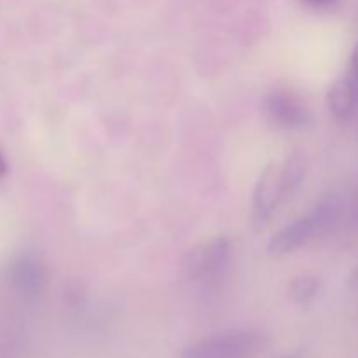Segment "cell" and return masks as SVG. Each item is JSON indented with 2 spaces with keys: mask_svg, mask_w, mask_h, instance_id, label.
Returning a JSON list of instances; mask_svg holds the SVG:
<instances>
[{
  "mask_svg": "<svg viewBox=\"0 0 358 358\" xmlns=\"http://www.w3.org/2000/svg\"><path fill=\"white\" fill-rule=\"evenodd\" d=\"M308 7H313V9H329V7L336 6L339 0H303Z\"/></svg>",
  "mask_w": 358,
  "mask_h": 358,
  "instance_id": "obj_10",
  "label": "cell"
},
{
  "mask_svg": "<svg viewBox=\"0 0 358 358\" xmlns=\"http://www.w3.org/2000/svg\"><path fill=\"white\" fill-rule=\"evenodd\" d=\"M352 282H353V285L358 287V268L355 269V273H353V278H352Z\"/></svg>",
  "mask_w": 358,
  "mask_h": 358,
  "instance_id": "obj_12",
  "label": "cell"
},
{
  "mask_svg": "<svg viewBox=\"0 0 358 358\" xmlns=\"http://www.w3.org/2000/svg\"><path fill=\"white\" fill-rule=\"evenodd\" d=\"M264 112L271 122L285 129H303L313 122L310 108L289 87L276 86L264 94Z\"/></svg>",
  "mask_w": 358,
  "mask_h": 358,
  "instance_id": "obj_5",
  "label": "cell"
},
{
  "mask_svg": "<svg viewBox=\"0 0 358 358\" xmlns=\"http://www.w3.org/2000/svg\"><path fill=\"white\" fill-rule=\"evenodd\" d=\"M320 292V280L313 275H301L290 282L289 296L294 303L308 304Z\"/></svg>",
  "mask_w": 358,
  "mask_h": 358,
  "instance_id": "obj_8",
  "label": "cell"
},
{
  "mask_svg": "<svg viewBox=\"0 0 358 358\" xmlns=\"http://www.w3.org/2000/svg\"><path fill=\"white\" fill-rule=\"evenodd\" d=\"M7 173H9V163H7L6 154H3L2 149H0V184L6 180Z\"/></svg>",
  "mask_w": 358,
  "mask_h": 358,
  "instance_id": "obj_11",
  "label": "cell"
},
{
  "mask_svg": "<svg viewBox=\"0 0 358 358\" xmlns=\"http://www.w3.org/2000/svg\"><path fill=\"white\" fill-rule=\"evenodd\" d=\"M304 175L306 161L299 154L264 168L252 196V220L255 226L262 227L271 220L282 203H285L299 189Z\"/></svg>",
  "mask_w": 358,
  "mask_h": 358,
  "instance_id": "obj_1",
  "label": "cell"
},
{
  "mask_svg": "<svg viewBox=\"0 0 358 358\" xmlns=\"http://www.w3.org/2000/svg\"><path fill=\"white\" fill-rule=\"evenodd\" d=\"M282 358H294V357H282Z\"/></svg>",
  "mask_w": 358,
  "mask_h": 358,
  "instance_id": "obj_13",
  "label": "cell"
},
{
  "mask_svg": "<svg viewBox=\"0 0 358 358\" xmlns=\"http://www.w3.org/2000/svg\"><path fill=\"white\" fill-rule=\"evenodd\" d=\"M327 107L332 117L338 122L350 121L352 115L355 114L358 108V98L343 77H339L329 90Z\"/></svg>",
  "mask_w": 358,
  "mask_h": 358,
  "instance_id": "obj_7",
  "label": "cell"
},
{
  "mask_svg": "<svg viewBox=\"0 0 358 358\" xmlns=\"http://www.w3.org/2000/svg\"><path fill=\"white\" fill-rule=\"evenodd\" d=\"M339 212H341V203L336 196H325L318 199L306 213L273 234L268 243V254L271 257H285L306 247L334 226Z\"/></svg>",
  "mask_w": 358,
  "mask_h": 358,
  "instance_id": "obj_2",
  "label": "cell"
},
{
  "mask_svg": "<svg viewBox=\"0 0 358 358\" xmlns=\"http://www.w3.org/2000/svg\"><path fill=\"white\" fill-rule=\"evenodd\" d=\"M233 259V241L217 236L196 245L182 261V275L192 285H215L227 273Z\"/></svg>",
  "mask_w": 358,
  "mask_h": 358,
  "instance_id": "obj_4",
  "label": "cell"
},
{
  "mask_svg": "<svg viewBox=\"0 0 358 358\" xmlns=\"http://www.w3.org/2000/svg\"><path fill=\"white\" fill-rule=\"evenodd\" d=\"M10 282L27 297L41 296L45 285L44 264L31 255H21L10 264Z\"/></svg>",
  "mask_w": 358,
  "mask_h": 358,
  "instance_id": "obj_6",
  "label": "cell"
},
{
  "mask_svg": "<svg viewBox=\"0 0 358 358\" xmlns=\"http://www.w3.org/2000/svg\"><path fill=\"white\" fill-rule=\"evenodd\" d=\"M264 332L231 329L192 341L180 350V358H254L264 350Z\"/></svg>",
  "mask_w": 358,
  "mask_h": 358,
  "instance_id": "obj_3",
  "label": "cell"
},
{
  "mask_svg": "<svg viewBox=\"0 0 358 358\" xmlns=\"http://www.w3.org/2000/svg\"><path fill=\"white\" fill-rule=\"evenodd\" d=\"M343 79L348 83V86L352 87L353 93H355L357 98H358V42H357L355 48H353L352 58H350L348 70H346V73L343 76Z\"/></svg>",
  "mask_w": 358,
  "mask_h": 358,
  "instance_id": "obj_9",
  "label": "cell"
}]
</instances>
